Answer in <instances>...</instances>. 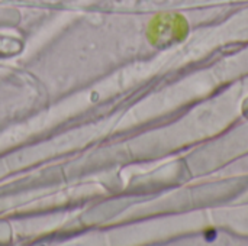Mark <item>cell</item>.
Listing matches in <instances>:
<instances>
[{
  "instance_id": "obj_1",
  "label": "cell",
  "mask_w": 248,
  "mask_h": 246,
  "mask_svg": "<svg viewBox=\"0 0 248 246\" xmlns=\"http://www.w3.org/2000/svg\"><path fill=\"white\" fill-rule=\"evenodd\" d=\"M157 39H163L166 42L182 39L187 32L186 20L179 14H164L154 20Z\"/></svg>"
}]
</instances>
